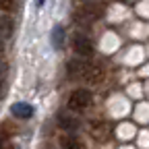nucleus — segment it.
Here are the masks:
<instances>
[{"label":"nucleus","mask_w":149,"mask_h":149,"mask_svg":"<svg viewBox=\"0 0 149 149\" xmlns=\"http://www.w3.org/2000/svg\"><path fill=\"white\" fill-rule=\"evenodd\" d=\"M91 102H93V95H91L89 89H74L70 95H68L66 106H68V110H72V112H81V110L89 108Z\"/></svg>","instance_id":"nucleus-3"},{"label":"nucleus","mask_w":149,"mask_h":149,"mask_svg":"<svg viewBox=\"0 0 149 149\" xmlns=\"http://www.w3.org/2000/svg\"><path fill=\"white\" fill-rule=\"evenodd\" d=\"M72 50H74V54H79L81 58H89V56L93 54V42L87 35L77 33L72 37Z\"/></svg>","instance_id":"nucleus-4"},{"label":"nucleus","mask_w":149,"mask_h":149,"mask_svg":"<svg viewBox=\"0 0 149 149\" xmlns=\"http://www.w3.org/2000/svg\"><path fill=\"white\" fill-rule=\"evenodd\" d=\"M91 126H93V128H91V135L95 137V139L108 137V133H110V126H108L106 122H93Z\"/></svg>","instance_id":"nucleus-9"},{"label":"nucleus","mask_w":149,"mask_h":149,"mask_svg":"<svg viewBox=\"0 0 149 149\" xmlns=\"http://www.w3.org/2000/svg\"><path fill=\"white\" fill-rule=\"evenodd\" d=\"M62 42H64V29H62V27H56V29H54V35H52V44H54L56 48H60Z\"/></svg>","instance_id":"nucleus-10"},{"label":"nucleus","mask_w":149,"mask_h":149,"mask_svg":"<svg viewBox=\"0 0 149 149\" xmlns=\"http://www.w3.org/2000/svg\"><path fill=\"white\" fill-rule=\"evenodd\" d=\"M10 112H13V116H17V118H31L33 116V106H29L25 102H19V104H15L10 108Z\"/></svg>","instance_id":"nucleus-6"},{"label":"nucleus","mask_w":149,"mask_h":149,"mask_svg":"<svg viewBox=\"0 0 149 149\" xmlns=\"http://www.w3.org/2000/svg\"><path fill=\"white\" fill-rule=\"evenodd\" d=\"M13 29H15L13 19L6 17V15H0V42H2V40H8V37L13 35Z\"/></svg>","instance_id":"nucleus-7"},{"label":"nucleus","mask_w":149,"mask_h":149,"mask_svg":"<svg viewBox=\"0 0 149 149\" xmlns=\"http://www.w3.org/2000/svg\"><path fill=\"white\" fill-rule=\"evenodd\" d=\"M35 2H37V6H42V4H44V0H35Z\"/></svg>","instance_id":"nucleus-14"},{"label":"nucleus","mask_w":149,"mask_h":149,"mask_svg":"<svg viewBox=\"0 0 149 149\" xmlns=\"http://www.w3.org/2000/svg\"><path fill=\"white\" fill-rule=\"evenodd\" d=\"M0 149H4V145H2V139H0Z\"/></svg>","instance_id":"nucleus-15"},{"label":"nucleus","mask_w":149,"mask_h":149,"mask_svg":"<svg viewBox=\"0 0 149 149\" xmlns=\"http://www.w3.org/2000/svg\"><path fill=\"white\" fill-rule=\"evenodd\" d=\"M13 4V0H0V8H8Z\"/></svg>","instance_id":"nucleus-12"},{"label":"nucleus","mask_w":149,"mask_h":149,"mask_svg":"<svg viewBox=\"0 0 149 149\" xmlns=\"http://www.w3.org/2000/svg\"><path fill=\"white\" fill-rule=\"evenodd\" d=\"M58 124H60V128H64V130H66V133H74V130L81 126V122L74 118V116L66 114V112L58 114Z\"/></svg>","instance_id":"nucleus-5"},{"label":"nucleus","mask_w":149,"mask_h":149,"mask_svg":"<svg viewBox=\"0 0 149 149\" xmlns=\"http://www.w3.org/2000/svg\"><path fill=\"white\" fill-rule=\"evenodd\" d=\"M6 77V64L2 62V60H0V81H2Z\"/></svg>","instance_id":"nucleus-11"},{"label":"nucleus","mask_w":149,"mask_h":149,"mask_svg":"<svg viewBox=\"0 0 149 149\" xmlns=\"http://www.w3.org/2000/svg\"><path fill=\"white\" fill-rule=\"evenodd\" d=\"M2 52H4V46H2V42H0V56H2Z\"/></svg>","instance_id":"nucleus-13"},{"label":"nucleus","mask_w":149,"mask_h":149,"mask_svg":"<svg viewBox=\"0 0 149 149\" xmlns=\"http://www.w3.org/2000/svg\"><path fill=\"white\" fill-rule=\"evenodd\" d=\"M66 72L72 79H81L87 83H100L104 79V68L95 62H89L85 58H72L66 64Z\"/></svg>","instance_id":"nucleus-1"},{"label":"nucleus","mask_w":149,"mask_h":149,"mask_svg":"<svg viewBox=\"0 0 149 149\" xmlns=\"http://www.w3.org/2000/svg\"><path fill=\"white\" fill-rule=\"evenodd\" d=\"M104 17V4L100 2H85L81 8H77L74 13V21L81 23V25H89L93 21H97V19Z\"/></svg>","instance_id":"nucleus-2"},{"label":"nucleus","mask_w":149,"mask_h":149,"mask_svg":"<svg viewBox=\"0 0 149 149\" xmlns=\"http://www.w3.org/2000/svg\"><path fill=\"white\" fill-rule=\"evenodd\" d=\"M83 2H93V0H83Z\"/></svg>","instance_id":"nucleus-16"},{"label":"nucleus","mask_w":149,"mask_h":149,"mask_svg":"<svg viewBox=\"0 0 149 149\" xmlns=\"http://www.w3.org/2000/svg\"><path fill=\"white\" fill-rule=\"evenodd\" d=\"M60 145H62V149H85L83 141L77 139L74 135H64V137L60 139Z\"/></svg>","instance_id":"nucleus-8"}]
</instances>
